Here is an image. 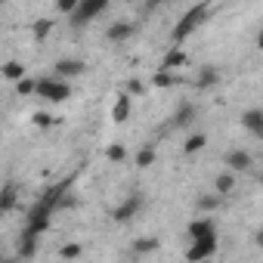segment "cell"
<instances>
[{"instance_id":"484cf974","label":"cell","mask_w":263,"mask_h":263,"mask_svg":"<svg viewBox=\"0 0 263 263\" xmlns=\"http://www.w3.org/2000/svg\"><path fill=\"white\" fill-rule=\"evenodd\" d=\"M158 248V238H140L134 241V254H152Z\"/></svg>"},{"instance_id":"7a4b0ae2","label":"cell","mask_w":263,"mask_h":263,"mask_svg":"<svg viewBox=\"0 0 263 263\" xmlns=\"http://www.w3.org/2000/svg\"><path fill=\"white\" fill-rule=\"evenodd\" d=\"M34 93L41 96V99H47V102H65L68 96H71V87H68V81L65 78H41V81H34Z\"/></svg>"},{"instance_id":"3957f363","label":"cell","mask_w":263,"mask_h":263,"mask_svg":"<svg viewBox=\"0 0 263 263\" xmlns=\"http://www.w3.org/2000/svg\"><path fill=\"white\" fill-rule=\"evenodd\" d=\"M50 220H53V208H50L47 201H37V204H31L22 235H34V238H41V232H47V229H50Z\"/></svg>"},{"instance_id":"4dcf8cb0","label":"cell","mask_w":263,"mask_h":263,"mask_svg":"<svg viewBox=\"0 0 263 263\" xmlns=\"http://www.w3.org/2000/svg\"><path fill=\"white\" fill-rule=\"evenodd\" d=\"M65 260H74V257H81V245H62V251H59Z\"/></svg>"},{"instance_id":"9c48e42d","label":"cell","mask_w":263,"mask_h":263,"mask_svg":"<svg viewBox=\"0 0 263 263\" xmlns=\"http://www.w3.org/2000/svg\"><path fill=\"white\" fill-rule=\"evenodd\" d=\"M84 71H87L84 59H71V56H68V59H59V62L53 65V74H56V78H65V81H68V78H78V74H84Z\"/></svg>"},{"instance_id":"ffe728a7","label":"cell","mask_w":263,"mask_h":263,"mask_svg":"<svg viewBox=\"0 0 263 263\" xmlns=\"http://www.w3.org/2000/svg\"><path fill=\"white\" fill-rule=\"evenodd\" d=\"M204 146H208V137H204V134H192V137L183 143V152H186V155H192V152H201Z\"/></svg>"},{"instance_id":"d6986e66","label":"cell","mask_w":263,"mask_h":263,"mask_svg":"<svg viewBox=\"0 0 263 263\" xmlns=\"http://www.w3.org/2000/svg\"><path fill=\"white\" fill-rule=\"evenodd\" d=\"M220 204H223V198H220L217 192H211V195H201V198L195 201V208H198L201 214H211V211H217Z\"/></svg>"},{"instance_id":"ac0fdd59","label":"cell","mask_w":263,"mask_h":263,"mask_svg":"<svg viewBox=\"0 0 263 263\" xmlns=\"http://www.w3.org/2000/svg\"><path fill=\"white\" fill-rule=\"evenodd\" d=\"M192 121H195V105H192V102H183V105L177 108V115H174L171 127H189Z\"/></svg>"},{"instance_id":"7c38bea8","label":"cell","mask_w":263,"mask_h":263,"mask_svg":"<svg viewBox=\"0 0 263 263\" xmlns=\"http://www.w3.org/2000/svg\"><path fill=\"white\" fill-rule=\"evenodd\" d=\"M241 127L248 130V134H254V137H263V111L260 108H248L241 115Z\"/></svg>"},{"instance_id":"2e32d148","label":"cell","mask_w":263,"mask_h":263,"mask_svg":"<svg viewBox=\"0 0 263 263\" xmlns=\"http://www.w3.org/2000/svg\"><path fill=\"white\" fill-rule=\"evenodd\" d=\"M183 65H189V53L180 50V47H174V50L161 59V68H164V71H177V68H183Z\"/></svg>"},{"instance_id":"277c9868","label":"cell","mask_w":263,"mask_h":263,"mask_svg":"<svg viewBox=\"0 0 263 263\" xmlns=\"http://www.w3.org/2000/svg\"><path fill=\"white\" fill-rule=\"evenodd\" d=\"M105 7H108V0H78V7L71 10V25H74V28H84L90 19L99 16Z\"/></svg>"},{"instance_id":"30bf717a","label":"cell","mask_w":263,"mask_h":263,"mask_svg":"<svg viewBox=\"0 0 263 263\" xmlns=\"http://www.w3.org/2000/svg\"><path fill=\"white\" fill-rule=\"evenodd\" d=\"M137 34V25L134 22H115V25H108V31H105V37L111 41V44H124V41H130Z\"/></svg>"},{"instance_id":"4fadbf2b","label":"cell","mask_w":263,"mask_h":263,"mask_svg":"<svg viewBox=\"0 0 263 263\" xmlns=\"http://www.w3.org/2000/svg\"><path fill=\"white\" fill-rule=\"evenodd\" d=\"M214 84H220V68H214V65H201L198 74H195V87H198V90H211Z\"/></svg>"},{"instance_id":"9a60e30c","label":"cell","mask_w":263,"mask_h":263,"mask_svg":"<svg viewBox=\"0 0 263 263\" xmlns=\"http://www.w3.org/2000/svg\"><path fill=\"white\" fill-rule=\"evenodd\" d=\"M201 235H217L214 217H198V220L189 223V238H201Z\"/></svg>"},{"instance_id":"836d02e7","label":"cell","mask_w":263,"mask_h":263,"mask_svg":"<svg viewBox=\"0 0 263 263\" xmlns=\"http://www.w3.org/2000/svg\"><path fill=\"white\" fill-rule=\"evenodd\" d=\"M124 4H137V0H124Z\"/></svg>"},{"instance_id":"4316f807","label":"cell","mask_w":263,"mask_h":263,"mask_svg":"<svg viewBox=\"0 0 263 263\" xmlns=\"http://www.w3.org/2000/svg\"><path fill=\"white\" fill-rule=\"evenodd\" d=\"M105 158H108V161H115V164H121V161L127 158V149L115 143V146H108V149H105Z\"/></svg>"},{"instance_id":"44dd1931","label":"cell","mask_w":263,"mask_h":263,"mask_svg":"<svg viewBox=\"0 0 263 263\" xmlns=\"http://www.w3.org/2000/svg\"><path fill=\"white\" fill-rule=\"evenodd\" d=\"M0 74H4L7 81H19V78H25V65L22 62H7L4 68H0Z\"/></svg>"},{"instance_id":"f546056e","label":"cell","mask_w":263,"mask_h":263,"mask_svg":"<svg viewBox=\"0 0 263 263\" xmlns=\"http://www.w3.org/2000/svg\"><path fill=\"white\" fill-rule=\"evenodd\" d=\"M124 93H130V96H143V93H146V84L134 78V81H127V90H124Z\"/></svg>"},{"instance_id":"8fae6325","label":"cell","mask_w":263,"mask_h":263,"mask_svg":"<svg viewBox=\"0 0 263 263\" xmlns=\"http://www.w3.org/2000/svg\"><path fill=\"white\" fill-rule=\"evenodd\" d=\"M71 189V180H59V183H53V186H47V192L41 195V201H47L53 211L59 208V201H62V195Z\"/></svg>"},{"instance_id":"f1b7e54d","label":"cell","mask_w":263,"mask_h":263,"mask_svg":"<svg viewBox=\"0 0 263 263\" xmlns=\"http://www.w3.org/2000/svg\"><path fill=\"white\" fill-rule=\"evenodd\" d=\"M31 124H34V127H50V124H53V115H47V111H34V115H31Z\"/></svg>"},{"instance_id":"e575fe53","label":"cell","mask_w":263,"mask_h":263,"mask_svg":"<svg viewBox=\"0 0 263 263\" xmlns=\"http://www.w3.org/2000/svg\"><path fill=\"white\" fill-rule=\"evenodd\" d=\"M0 260H4V251H0Z\"/></svg>"},{"instance_id":"5bb4252c","label":"cell","mask_w":263,"mask_h":263,"mask_svg":"<svg viewBox=\"0 0 263 263\" xmlns=\"http://www.w3.org/2000/svg\"><path fill=\"white\" fill-rule=\"evenodd\" d=\"M127 118H130V93H118L115 102H111V121L124 124Z\"/></svg>"},{"instance_id":"603a6c76","label":"cell","mask_w":263,"mask_h":263,"mask_svg":"<svg viewBox=\"0 0 263 263\" xmlns=\"http://www.w3.org/2000/svg\"><path fill=\"white\" fill-rule=\"evenodd\" d=\"M152 84H155L158 90H164V87H174V84H177V78H174L171 71H164V68H158V71H155V78H152Z\"/></svg>"},{"instance_id":"ba28073f","label":"cell","mask_w":263,"mask_h":263,"mask_svg":"<svg viewBox=\"0 0 263 263\" xmlns=\"http://www.w3.org/2000/svg\"><path fill=\"white\" fill-rule=\"evenodd\" d=\"M226 167H229L232 174H248V171L254 167V158H251V152H245V149H232V152H226Z\"/></svg>"},{"instance_id":"1f68e13d","label":"cell","mask_w":263,"mask_h":263,"mask_svg":"<svg viewBox=\"0 0 263 263\" xmlns=\"http://www.w3.org/2000/svg\"><path fill=\"white\" fill-rule=\"evenodd\" d=\"M78 7V0H56V10L59 13H65V16H71V10Z\"/></svg>"},{"instance_id":"d4e9b609","label":"cell","mask_w":263,"mask_h":263,"mask_svg":"<svg viewBox=\"0 0 263 263\" xmlns=\"http://www.w3.org/2000/svg\"><path fill=\"white\" fill-rule=\"evenodd\" d=\"M137 164H140V167H152V164H155V149H152V146H143V149L137 152Z\"/></svg>"},{"instance_id":"5b68a950","label":"cell","mask_w":263,"mask_h":263,"mask_svg":"<svg viewBox=\"0 0 263 263\" xmlns=\"http://www.w3.org/2000/svg\"><path fill=\"white\" fill-rule=\"evenodd\" d=\"M214 251H217V235H201V238H192V245L186 251V260L198 263V260L214 257Z\"/></svg>"},{"instance_id":"52a82bcc","label":"cell","mask_w":263,"mask_h":263,"mask_svg":"<svg viewBox=\"0 0 263 263\" xmlns=\"http://www.w3.org/2000/svg\"><path fill=\"white\" fill-rule=\"evenodd\" d=\"M16 204H19V183L16 180H7L4 186H0V217L10 214V211H16Z\"/></svg>"},{"instance_id":"83f0119b","label":"cell","mask_w":263,"mask_h":263,"mask_svg":"<svg viewBox=\"0 0 263 263\" xmlns=\"http://www.w3.org/2000/svg\"><path fill=\"white\" fill-rule=\"evenodd\" d=\"M16 93H19V96H31V93H34V81H31V78H19V81H16Z\"/></svg>"},{"instance_id":"d6a6232c","label":"cell","mask_w":263,"mask_h":263,"mask_svg":"<svg viewBox=\"0 0 263 263\" xmlns=\"http://www.w3.org/2000/svg\"><path fill=\"white\" fill-rule=\"evenodd\" d=\"M158 4H161V0H149V7H158Z\"/></svg>"},{"instance_id":"6da1fadb","label":"cell","mask_w":263,"mask_h":263,"mask_svg":"<svg viewBox=\"0 0 263 263\" xmlns=\"http://www.w3.org/2000/svg\"><path fill=\"white\" fill-rule=\"evenodd\" d=\"M204 19H208V4H195V7H192V10H189L177 25H174V34H171V37H174V44L180 47V44H183V41H186V37H189L201 22H204Z\"/></svg>"},{"instance_id":"e0dca14e","label":"cell","mask_w":263,"mask_h":263,"mask_svg":"<svg viewBox=\"0 0 263 263\" xmlns=\"http://www.w3.org/2000/svg\"><path fill=\"white\" fill-rule=\"evenodd\" d=\"M235 189H238V180H235V174H232V171H226V174H220V177L214 180V192H217L220 198L232 195Z\"/></svg>"},{"instance_id":"7402d4cb","label":"cell","mask_w":263,"mask_h":263,"mask_svg":"<svg viewBox=\"0 0 263 263\" xmlns=\"http://www.w3.org/2000/svg\"><path fill=\"white\" fill-rule=\"evenodd\" d=\"M34 41H47L50 37V31H53V19H41V22H34Z\"/></svg>"},{"instance_id":"8992f818","label":"cell","mask_w":263,"mask_h":263,"mask_svg":"<svg viewBox=\"0 0 263 263\" xmlns=\"http://www.w3.org/2000/svg\"><path fill=\"white\" fill-rule=\"evenodd\" d=\"M143 204H146V198H143V195H130L124 204L111 208V220H115V223H127V220H134V217L143 211Z\"/></svg>"},{"instance_id":"cb8c5ba5","label":"cell","mask_w":263,"mask_h":263,"mask_svg":"<svg viewBox=\"0 0 263 263\" xmlns=\"http://www.w3.org/2000/svg\"><path fill=\"white\" fill-rule=\"evenodd\" d=\"M34 251H37V238H34V235H22V241H19V257H34Z\"/></svg>"}]
</instances>
